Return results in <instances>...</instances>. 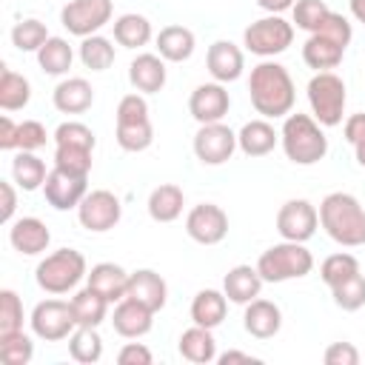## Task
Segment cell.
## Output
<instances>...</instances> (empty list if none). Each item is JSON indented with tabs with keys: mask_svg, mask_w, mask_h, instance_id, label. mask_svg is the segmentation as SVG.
Returning a JSON list of instances; mask_svg holds the SVG:
<instances>
[{
	"mask_svg": "<svg viewBox=\"0 0 365 365\" xmlns=\"http://www.w3.org/2000/svg\"><path fill=\"white\" fill-rule=\"evenodd\" d=\"M248 94H251V106L257 108V114L271 117V120L291 114L294 100H297L294 80H291L288 68L279 63H268V60L251 68Z\"/></svg>",
	"mask_w": 365,
	"mask_h": 365,
	"instance_id": "cell-1",
	"label": "cell"
},
{
	"mask_svg": "<svg viewBox=\"0 0 365 365\" xmlns=\"http://www.w3.org/2000/svg\"><path fill=\"white\" fill-rule=\"evenodd\" d=\"M319 222L334 242L345 248L365 245V208L354 194H345V191L328 194L319 202Z\"/></svg>",
	"mask_w": 365,
	"mask_h": 365,
	"instance_id": "cell-2",
	"label": "cell"
},
{
	"mask_svg": "<svg viewBox=\"0 0 365 365\" xmlns=\"http://www.w3.org/2000/svg\"><path fill=\"white\" fill-rule=\"evenodd\" d=\"M282 151L297 165H314L328 154V137L322 134L319 123L308 114H288L279 131Z\"/></svg>",
	"mask_w": 365,
	"mask_h": 365,
	"instance_id": "cell-3",
	"label": "cell"
},
{
	"mask_svg": "<svg viewBox=\"0 0 365 365\" xmlns=\"http://www.w3.org/2000/svg\"><path fill=\"white\" fill-rule=\"evenodd\" d=\"M311 268H314L311 251L302 242H291V240H282V242L271 245L257 259V271H259V277L265 282L299 279V277H308Z\"/></svg>",
	"mask_w": 365,
	"mask_h": 365,
	"instance_id": "cell-4",
	"label": "cell"
},
{
	"mask_svg": "<svg viewBox=\"0 0 365 365\" xmlns=\"http://www.w3.org/2000/svg\"><path fill=\"white\" fill-rule=\"evenodd\" d=\"M86 257L74 248H60L54 254H48L46 259H40L34 279L46 294H68L71 288H77V282L86 277Z\"/></svg>",
	"mask_w": 365,
	"mask_h": 365,
	"instance_id": "cell-5",
	"label": "cell"
},
{
	"mask_svg": "<svg viewBox=\"0 0 365 365\" xmlns=\"http://www.w3.org/2000/svg\"><path fill=\"white\" fill-rule=\"evenodd\" d=\"M154 140L148 103L143 94H125L117 106V143L123 151H145Z\"/></svg>",
	"mask_w": 365,
	"mask_h": 365,
	"instance_id": "cell-6",
	"label": "cell"
},
{
	"mask_svg": "<svg viewBox=\"0 0 365 365\" xmlns=\"http://www.w3.org/2000/svg\"><path fill=\"white\" fill-rule=\"evenodd\" d=\"M308 103L319 125H339L345 111V83L334 71H317L308 83Z\"/></svg>",
	"mask_w": 365,
	"mask_h": 365,
	"instance_id": "cell-7",
	"label": "cell"
},
{
	"mask_svg": "<svg viewBox=\"0 0 365 365\" xmlns=\"http://www.w3.org/2000/svg\"><path fill=\"white\" fill-rule=\"evenodd\" d=\"M242 43L251 54L274 57V54H282L294 43V26L288 20H282L279 14H268L262 20H254L242 31Z\"/></svg>",
	"mask_w": 365,
	"mask_h": 365,
	"instance_id": "cell-8",
	"label": "cell"
},
{
	"mask_svg": "<svg viewBox=\"0 0 365 365\" xmlns=\"http://www.w3.org/2000/svg\"><path fill=\"white\" fill-rule=\"evenodd\" d=\"M29 322H31V331L46 342H60V339L71 336L77 328V317L71 311V302H63V299L37 302Z\"/></svg>",
	"mask_w": 365,
	"mask_h": 365,
	"instance_id": "cell-9",
	"label": "cell"
},
{
	"mask_svg": "<svg viewBox=\"0 0 365 365\" xmlns=\"http://www.w3.org/2000/svg\"><path fill=\"white\" fill-rule=\"evenodd\" d=\"M111 11H114L111 0H68L60 11V20L68 29V34L88 37L97 34L111 20Z\"/></svg>",
	"mask_w": 365,
	"mask_h": 365,
	"instance_id": "cell-10",
	"label": "cell"
},
{
	"mask_svg": "<svg viewBox=\"0 0 365 365\" xmlns=\"http://www.w3.org/2000/svg\"><path fill=\"white\" fill-rule=\"evenodd\" d=\"M77 217H80V225L86 231L103 234V231H111L120 222L123 205H120V200L111 191L97 188V191H88L83 197V202L77 205Z\"/></svg>",
	"mask_w": 365,
	"mask_h": 365,
	"instance_id": "cell-11",
	"label": "cell"
},
{
	"mask_svg": "<svg viewBox=\"0 0 365 365\" xmlns=\"http://www.w3.org/2000/svg\"><path fill=\"white\" fill-rule=\"evenodd\" d=\"M237 148V134L222 123H205L194 134V154L202 165H222Z\"/></svg>",
	"mask_w": 365,
	"mask_h": 365,
	"instance_id": "cell-12",
	"label": "cell"
},
{
	"mask_svg": "<svg viewBox=\"0 0 365 365\" xmlns=\"http://www.w3.org/2000/svg\"><path fill=\"white\" fill-rule=\"evenodd\" d=\"M185 231L200 245H217L228 234V214L214 202H200L185 217Z\"/></svg>",
	"mask_w": 365,
	"mask_h": 365,
	"instance_id": "cell-13",
	"label": "cell"
},
{
	"mask_svg": "<svg viewBox=\"0 0 365 365\" xmlns=\"http://www.w3.org/2000/svg\"><path fill=\"white\" fill-rule=\"evenodd\" d=\"M319 225V214L308 200H288L277 214V231L282 240L305 242L314 237Z\"/></svg>",
	"mask_w": 365,
	"mask_h": 365,
	"instance_id": "cell-14",
	"label": "cell"
},
{
	"mask_svg": "<svg viewBox=\"0 0 365 365\" xmlns=\"http://www.w3.org/2000/svg\"><path fill=\"white\" fill-rule=\"evenodd\" d=\"M88 185V177H80V174H68L63 168H51L46 182H43V194H46V202L57 211H68V208H77L83 202V197L88 194L86 191Z\"/></svg>",
	"mask_w": 365,
	"mask_h": 365,
	"instance_id": "cell-15",
	"label": "cell"
},
{
	"mask_svg": "<svg viewBox=\"0 0 365 365\" xmlns=\"http://www.w3.org/2000/svg\"><path fill=\"white\" fill-rule=\"evenodd\" d=\"M228 106H231V97L222 83H202L188 97V111L200 125L222 123V117L228 114Z\"/></svg>",
	"mask_w": 365,
	"mask_h": 365,
	"instance_id": "cell-16",
	"label": "cell"
},
{
	"mask_svg": "<svg viewBox=\"0 0 365 365\" xmlns=\"http://www.w3.org/2000/svg\"><path fill=\"white\" fill-rule=\"evenodd\" d=\"M111 325L120 336L125 339H137V336H145L154 325V311L145 308L143 302L131 299V297H123L114 308V317H111Z\"/></svg>",
	"mask_w": 365,
	"mask_h": 365,
	"instance_id": "cell-17",
	"label": "cell"
},
{
	"mask_svg": "<svg viewBox=\"0 0 365 365\" xmlns=\"http://www.w3.org/2000/svg\"><path fill=\"white\" fill-rule=\"evenodd\" d=\"M9 242L14 245V251H20L26 257H34V254H43L48 248L51 231L37 217H20L9 228Z\"/></svg>",
	"mask_w": 365,
	"mask_h": 365,
	"instance_id": "cell-18",
	"label": "cell"
},
{
	"mask_svg": "<svg viewBox=\"0 0 365 365\" xmlns=\"http://www.w3.org/2000/svg\"><path fill=\"white\" fill-rule=\"evenodd\" d=\"M205 66L211 71V77L217 83H234L245 63H242V51L231 43V40H217L208 46V54H205Z\"/></svg>",
	"mask_w": 365,
	"mask_h": 365,
	"instance_id": "cell-19",
	"label": "cell"
},
{
	"mask_svg": "<svg viewBox=\"0 0 365 365\" xmlns=\"http://www.w3.org/2000/svg\"><path fill=\"white\" fill-rule=\"evenodd\" d=\"M125 297H131V299L143 302L145 308H151V311L157 314V311L165 305L168 285H165V279H163L157 271H151V268H140V271H134V274H131Z\"/></svg>",
	"mask_w": 365,
	"mask_h": 365,
	"instance_id": "cell-20",
	"label": "cell"
},
{
	"mask_svg": "<svg viewBox=\"0 0 365 365\" xmlns=\"http://www.w3.org/2000/svg\"><path fill=\"white\" fill-rule=\"evenodd\" d=\"M86 279H88V285H91L100 297H106L108 302H120V299L125 297V291H128L131 274H128L125 268L114 265V262H97V265L86 274Z\"/></svg>",
	"mask_w": 365,
	"mask_h": 365,
	"instance_id": "cell-21",
	"label": "cell"
},
{
	"mask_svg": "<svg viewBox=\"0 0 365 365\" xmlns=\"http://www.w3.org/2000/svg\"><path fill=\"white\" fill-rule=\"evenodd\" d=\"M51 100H54V108L63 114H83L94 103V88L83 77H68V80L57 83Z\"/></svg>",
	"mask_w": 365,
	"mask_h": 365,
	"instance_id": "cell-22",
	"label": "cell"
},
{
	"mask_svg": "<svg viewBox=\"0 0 365 365\" xmlns=\"http://www.w3.org/2000/svg\"><path fill=\"white\" fill-rule=\"evenodd\" d=\"M262 282H265V279L259 277L257 265H254V268H251V265H234V268L225 274V279H222V294H225L231 302H237V305H248L251 299L259 297Z\"/></svg>",
	"mask_w": 365,
	"mask_h": 365,
	"instance_id": "cell-23",
	"label": "cell"
},
{
	"mask_svg": "<svg viewBox=\"0 0 365 365\" xmlns=\"http://www.w3.org/2000/svg\"><path fill=\"white\" fill-rule=\"evenodd\" d=\"M242 325L251 336L257 339H271L279 328H282V314L271 299H251L245 305V317Z\"/></svg>",
	"mask_w": 365,
	"mask_h": 365,
	"instance_id": "cell-24",
	"label": "cell"
},
{
	"mask_svg": "<svg viewBox=\"0 0 365 365\" xmlns=\"http://www.w3.org/2000/svg\"><path fill=\"white\" fill-rule=\"evenodd\" d=\"M128 80L143 94H157L165 86V63L160 54H137L128 66Z\"/></svg>",
	"mask_w": 365,
	"mask_h": 365,
	"instance_id": "cell-25",
	"label": "cell"
},
{
	"mask_svg": "<svg viewBox=\"0 0 365 365\" xmlns=\"http://www.w3.org/2000/svg\"><path fill=\"white\" fill-rule=\"evenodd\" d=\"M342 54H345V48H342L336 40H331V37H325V34H319V31H314V34L305 40V46H302V60H305L311 68H317V71H331V68H336V66L342 63Z\"/></svg>",
	"mask_w": 365,
	"mask_h": 365,
	"instance_id": "cell-26",
	"label": "cell"
},
{
	"mask_svg": "<svg viewBox=\"0 0 365 365\" xmlns=\"http://www.w3.org/2000/svg\"><path fill=\"white\" fill-rule=\"evenodd\" d=\"M277 140H279V134L274 131V125L268 120H251L237 134V145L248 157H265V154H271L274 145H277Z\"/></svg>",
	"mask_w": 365,
	"mask_h": 365,
	"instance_id": "cell-27",
	"label": "cell"
},
{
	"mask_svg": "<svg viewBox=\"0 0 365 365\" xmlns=\"http://www.w3.org/2000/svg\"><path fill=\"white\" fill-rule=\"evenodd\" d=\"M182 205H185L182 188L174 182H163L148 197V217L154 222H174L182 214Z\"/></svg>",
	"mask_w": 365,
	"mask_h": 365,
	"instance_id": "cell-28",
	"label": "cell"
},
{
	"mask_svg": "<svg viewBox=\"0 0 365 365\" xmlns=\"http://www.w3.org/2000/svg\"><path fill=\"white\" fill-rule=\"evenodd\" d=\"M157 51L168 63H182L194 54V31L185 26H165L157 34Z\"/></svg>",
	"mask_w": 365,
	"mask_h": 365,
	"instance_id": "cell-29",
	"label": "cell"
},
{
	"mask_svg": "<svg viewBox=\"0 0 365 365\" xmlns=\"http://www.w3.org/2000/svg\"><path fill=\"white\" fill-rule=\"evenodd\" d=\"M225 311H228V297L214 288L200 291L191 302V319L194 325H202V328H217L225 319Z\"/></svg>",
	"mask_w": 365,
	"mask_h": 365,
	"instance_id": "cell-30",
	"label": "cell"
},
{
	"mask_svg": "<svg viewBox=\"0 0 365 365\" xmlns=\"http://www.w3.org/2000/svg\"><path fill=\"white\" fill-rule=\"evenodd\" d=\"M180 356L188 359V362H197V365H205V362L217 359V342L211 336V328L194 325V328L182 331V336H180Z\"/></svg>",
	"mask_w": 365,
	"mask_h": 365,
	"instance_id": "cell-31",
	"label": "cell"
},
{
	"mask_svg": "<svg viewBox=\"0 0 365 365\" xmlns=\"http://www.w3.org/2000/svg\"><path fill=\"white\" fill-rule=\"evenodd\" d=\"M71 311L77 317V325H91L97 328L103 319H106V311H108V299L100 297L91 285H86L83 291H77L71 297Z\"/></svg>",
	"mask_w": 365,
	"mask_h": 365,
	"instance_id": "cell-32",
	"label": "cell"
},
{
	"mask_svg": "<svg viewBox=\"0 0 365 365\" xmlns=\"http://www.w3.org/2000/svg\"><path fill=\"white\" fill-rule=\"evenodd\" d=\"M71 60H74V51H71V46H68V40H63V37H48V40L40 46V51H37L40 68H43L46 74H51V77L66 74V71L71 68Z\"/></svg>",
	"mask_w": 365,
	"mask_h": 365,
	"instance_id": "cell-33",
	"label": "cell"
},
{
	"mask_svg": "<svg viewBox=\"0 0 365 365\" xmlns=\"http://www.w3.org/2000/svg\"><path fill=\"white\" fill-rule=\"evenodd\" d=\"M11 177L23 191H34V188H40L46 182L48 171H46V163L34 151H20L11 160Z\"/></svg>",
	"mask_w": 365,
	"mask_h": 365,
	"instance_id": "cell-34",
	"label": "cell"
},
{
	"mask_svg": "<svg viewBox=\"0 0 365 365\" xmlns=\"http://www.w3.org/2000/svg\"><path fill=\"white\" fill-rule=\"evenodd\" d=\"M114 40L123 48H140L151 40V23L143 14H123L114 20Z\"/></svg>",
	"mask_w": 365,
	"mask_h": 365,
	"instance_id": "cell-35",
	"label": "cell"
},
{
	"mask_svg": "<svg viewBox=\"0 0 365 365\" xmlns=\"http://www.w3.org/2000/svg\"><path fill=\"white\" fill-rule=\"evenodd\" d=\"M31 97V86L23 74L11 71V68H3L0 71V108L3 111H17V108H26Z\"/></svg>",
	"mask_w": 365,
	"mask_h": 365,
	"instance_id": "cell-36",
	"label": "cell"
},
{
	"mask_svg": "<svg viewBox=\"0 0 365 365\" xmlns=\"http://www.w3.org/2000/svg\"><path fill=\"white\" fill-rule=\"evenodd\" d=\"M68 354L71 359L83 362V365H91L103 356V339L97 334V328L91 325H77L74 334L68 336Z\"/></svg>",
	"mask_w": 365,
	"mask_h": 365,
	"instance_id": "cell-37",
	"label": "cell"
},
{
	"mask_svg": "<svg viewBox=\"0 0 365 365\" xmlns=\"http://www.w3.org/2000/svg\"><path fill=\"white\" fill-rule=\"evenodd\" d=\"M80 60L91 71H106L114 63V46H111V40L108 37H100V34L83 37V43H80Z\"/></svg>",
	"mask_w": 365,
	"mask_h": 365,
	"instance_id": "cell-38",
	"label": "cell"
},
{
	"mask_svg": "<svg viewBox=\"0 0 365 365\" xmlns=\"http://www.w3.org/2000/svg\"><path fill=\"white\" fill-rule=\"evenodd\" d=\"M31 356H34V342L23 331L0 334V359L6 365H29Z\"/></svg>",
	"mask_w": 365,
	"mask_h": 365,
	"instance_id": "cell-39",
	"label": "cell"
},
{
	"mask_svg": "<svg viewBox=\"0 0 365 365\" xmlns=\"http://www.w3.org/2000/svg\"><path fill=\"white\" fill-rule=\"evenodd\" d=\"M48 40V29L46 23L29 17V20H20L14 29H11V43L14 48L20 51H40V46Z\"/></svg>",
	"mask_w": 365,
	"mask_h": 365,
	"instance_id": "cell-40",
	"label": "cell"
},
{
	"mask_svg": "<svg viewBox=\"0 0 365 365\" xmlns=\"http://www.w3.org/2000/svg\"><path fill=\"white\" fill-rule=\"evenodd\" d=\"M91 151L94 148H83V145H57L54 148V165L68 171V174L88 177V171H91Z\"/></svg>",
	"mask_w": 365,
	"mask_h": 365,
	"instance_id": "cell-41",
	"label": "cell"
},
{
	"mask_svg": "<svg viewBox=\"0 0 365 365\" xmlns=\"http://www.w3.org/2000/svg\"><path fill=\"white\" fill-rule=\"evenodd\" d=\"M354 274H359V262H356L354 254H331V257L319 265V277H322V282H325L328 288L339 285L342 279H348V277H354Z\"/></svg>",
	"mask_w": 365,
	"mask_h": 365,
	"instance_id": "cell-42",
	"label": "cell"
},
{
	"mask_svg": "<svg viewBox=\"0 0 365 365\" xmlns=\"http://www.w3.org/2000/svg\"><path fill=\"white\" fill-rule=\"evenodd\" d=\"M331 294H334L336 308H342V311H359L365 305V277L362 274H354V277L342 279L339 285H334Z\"/></svg>",
	"mask_w": 365,
	"mask_h": 365,
	"instance_id": "cell-43",
	"label": "cell"
},
{
	"mask_svg": "<svg viewBox=\"0 0 365 365\" xmlns=\"http://www.w3.org/2000/svg\"><path fill=\"white\" fill-rule=\"evenodd\" d=\"M23 331V302L11 288L0 291V334Z\"/></svg>",
	"mask_w": 365,
	"mask_h": 365,
	"instance_id": "cell-44",
	"label": "cell"
},
{
	"mask_svg": "<svg viewBox=\"0 0 365 365\" xmlns=\"http://www.w3.org/2000/svg\"><path fill=\"white\" fill-rule=\"evenodd\" d=\"M328 6H325V0H297L294 3V23H297V29H305V31H317L319 26H322V20L328 17Z\"/></svg>",
	"mask_w": 365,
	"mask_h": 365,
	"instance_id": "cell-45",
	"label": "cell"
},
{
	"mask_svg": "<svg viewBox=\"0 0 365 365\" xmlns=\"http://www.w3.org/2000/svg\"><path fill=\"white\" fill-rule=\"evenodd\" d=\"M94 131L86 125V123H77V120H68V123H60L57 131H54V145H83V148H94Z\"/></svg>",
	"mask_w": 365,
	"mask_h": 365,
	"instance_id": "cell-46",
	"label": "cell"
},
{
	"mask_svg": "<svg viewBox=\"0 0 365 365\" xmlns=\"http://www.w3.org/2000/svg\"><path fill=\"white\" fill-rule=\"evenodd\" d=\"M46 140H48V134H46V125L40 120L17 123V148L20 151H37L46 145Z\"/></svg>",
	"mask_w": 365,
	"mask_h": 365,
	"instance_id": "cell-47",
	"label": "cell"
},
{
	"mask_svg": "<svg viewBox=\"0 0 365 365\" xmlns=\"http://www.w3.org/2000/svg\"><path fill=\"white\" fill-rule=\"evenodd\" d=\"M317 31L325 34V37H331V40H336L342 48H348V43H351V37H354L351 23H348L342 14H336V11H328V17L322 20V26H319Z\"/></svg>",
	"mask_w": 365,
	"mask_h": 365,
	"instance_id": "cell-48",
	"label": "cell"
},
{
	"mask_svg": "<svg viewBox=\"0 0 365 365\" xmlns=\"http://www.w3.org/2000/svg\"><path fill=\"white\" fill-rule=\"evenodd\" d=\"M322 359L325 365H359V351L351 342H331Z\"/></svg>",
	"mask_w": 365,
	"mask_h": 365,
	"instance_id": "cell-49",
	"label": "cell"
},
{
	"mask_svg": "<svg viewBox=\"0 0 365 365\" xmlns=\"http://www.w3.org/2000/svg\"><path fill=\"white\" fill-rule=\"evenodd\" d=\"M117 362H120V365H151L154 356H151V351H148L145 345H140V342H128V345L120 348Z\"/></svg>",
	"mask_w": 365,
	"mask_h": 365,
	"instance_id": "cell-50",
	"label": "cell"
},
{
	"mask_svg": "<svg viewBox=\"0 0 365 365\" xmlns=\"http://www.w3.org/2000/svg\"><path fill=\"white\" fill-rule=\"evenodd\" d=\"M0 148H3V151L17 148V123H14L9 114L0 117Z\"/></svg>",
	"mask_w": 365,
	"mask_h": 365,
	"instance_id": "cell-51",
	"label": "cell"
},
{
	"mask_svg": "<svg viewBox=\"0 0 365 365\" xmlns=\"http://www.w3.org/2000/svg\"><path fill=\"white\" fill-rule=\"evenodd\" d=\"M345 140L351 145L365 143V114H351L348 117V123H345Z\"/></svg>",
	"mask_w": 365,
	"mask_h": 365,
	"instance_id": "cell-52",
	"label": "cell"
},
{
	"mask_svg": "<svg viewBox=\"0 0 365 365\" xmlns=\"http://www.w3.org/2000/svg\"><path fill=\"white\" fill-rule=\"evenodd\" d=\"M0 194H3V208H0V220H3V222H11V217H14V208H17V194H14L11 182L0 180Z\"/></svg>",
	"mask_w": 365,
	"mask_h": 365,
	"instance_id": "cell-53",
	"label": "cell"
},
{
	"mask_svg": "<svg viewBox=\"0 0 365 365\" xmlns=\"http://www.w3.org/2000/svg\"><path fill=\"white\" fill-rule=\"evenodd\" d=\"M297 0H257L259 9H265L268 14H282L285 9H294Z\"/></svg>",
	"mask_w": 365,
	"mask_h": 365,
	"instance_id": "cell-54",
	"label": "cell"
},
{
	"mask_svg": "<svg viewBox=\"0 0 365 365\" xmlns=\"http://www.w3.org/2000/svg\"><path fill=\"white\" fill-rule=\"evenodd\" d=\"M231 362H257L251 354H245V351H225L222 356H220V365H231Z\"/></svg>",
	"mask_w": 365,
	"mask_h": 365,
	"instance_id": "cell-55",
	"label": "cell"
},
{
	"mask_svg": "<svg viewBox=\"0 0 365 365\" xmlns=\"http://www.w3.org/2000/svg\"><path fill=\"white\" fill-rule=\"evenodd\" d=\"M351 14H354L359 23H365V0H351Z\"/></svg>",
	"mask_w": 365,
	"mask_h": 365,
	"instance_id": "cell-56",
	"label": "cell"
},
{
	"mask_svg": "<svg viewBox=\"0 0 365 365\" xmlns=\"http://www.w3.org/2000/svg\"><path fill=\"white\" fill-rule=\"evenodd\" d=\"M354 151H356V163L365 168V143H359V145H354Z\"/></svg>",
	"mask_w": 365,
	"mask_h": 365,
	"instance_id": "cell-57",
	"label": "cell"
}]
</instances>
